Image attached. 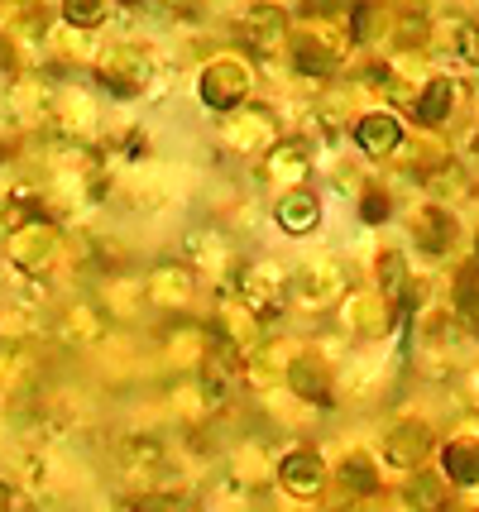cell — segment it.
Listing matches in <instances>:
<instances>
[{
    "label": "cell",
    "instance_id": "4",
    "mask_svg": "<svg viewBox=\"0 0 479 512\" xmlns=\"http://www.w3.org/2000/svg\"><path fill=\"white\" fill-rule=\"evenodd\" d=\"M360 139H369L374 154H384L388 144L398 139V125H393V120H365V125H360Z\"/></svg>",
    "mask_w": 479,
    "mask_h": 512
},
{
    "label": "cell",
    "instance_id": "6",
    "mask_svg": "<svg viewBox=\"0 0 479 512\" xmlns=\"http://www.w3.org/2000/svg\"><path fill=\"white\" fill-rule=\"evenodd\" d=\"M63 15H68L72 24H96L101 15H106V0H68Z\"/></svg>",
    "mask_w": 479,
    "mask_h": 512
},
{
    "label": "cell",
    "instance_id": "5",
    "mask_svg": "<svg viewBox=\"0 0 479 512\" xmlns=\"http://www.w3.org/2000/svg\"><path fill=\"white\" fill-rule=\"evenodd\" d=\"M446 111H451V87L436 82V87L422 96V120H446Z\"/></svg>",
    "mask_w": 479,
    "mask_h": 512
},
{
    "label": "cell",
    "instance_id": "2",
    "mask_svg": "<svg viewBox=\"0 0 479 512\" xmlns=\"http://www.w3.org/2000/svg\"><path fill=\"white\" fill-rule=\"evenodd\" d=\"M278 216H283V230H312V221H317V206L307 197H293L278 206Z\"/></svg>",
    "mask_w": 479,
    "mask_h": 512
},
{
    "label": "cell",
    "instance_id": "3",
    "mask_svg": "<svg viewBox=\"0 0 479 512\" xmlns=\"http://www.w3.org/2000/svg\"><path fill=\"white\" fill-rule=\"evenodd\" d=\"M283 479H293L297 493H317L321 469L312 465V460H288V465H283Z\"/></svg>",
    "mask_w": 479,
    "mask_h": 512
},
{
    "label": "cell",
    "instance_id": "1",
    "mask_svg": "<svg viewBox=\"0 0 479 512\" xmlns=\"http://www.w3.org/2000/svg\"><path fill=\"white\" fill-rule=\"evenodd\" d=\"M240 34H245L259 53H269V48H278V39H283V15L269 10V5H264V10H250L245 24H240Z\"/></svg>",
    "mask_w": 479,
    "mask_h": 512
},
{
    "label": "cell",
    "instance_id": "7",
    "mask_svg": "<svg viewBox=\"0 0 479 512\" xmlns=\"http://www.w3.org/2000/svg\"><path fill=\"white\" fill-rule=\"evenodd\" d=\"M446 469H451V479L456 484H475V460H470V446H456L446 455Z\"/></svg>",
    "mask_w": 479,
    "mask_h": 512
}]
</instances>
